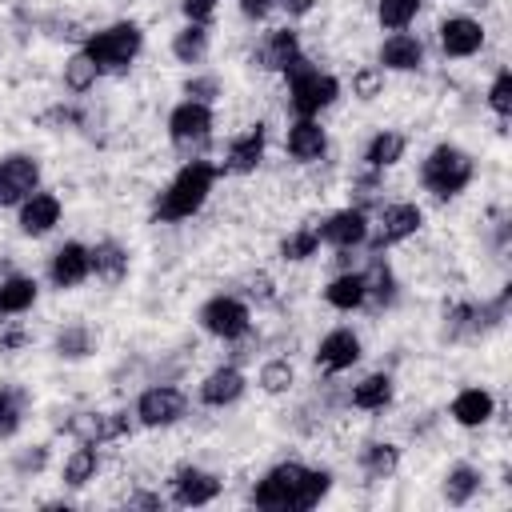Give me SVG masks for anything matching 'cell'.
<instances>
[{"mask_svg": "<svg viewBox=\"0 0 512 512\" xmlns=\"http://www.w3.org/2000/svg\"><path fill=\"white\" fill-rule=\"evenodd\" d=\"M272 8H280V0H240V12H244L248 20H264Z\"/></svg>", "mask_w": 512, "mask_h": 512, "instance_id": "obj_45", "label": "cell"}, {"mask_svg": "<svg viewBox=\"0 0 512 512\" xmlns=\"http://www.w3.org/2000/svg\"><path fill=\"white\" fill-rule=\"evenodd\" d=\"M172 56L180 64H200L208 56V24H192L184 20V28L172 36Z\"/></svg>", "mask_w": 512, "mask_h": 512, "instance_id": "obj_33", "label": "cell"}, {"mask_svg": "<svg viewBox=\"0 0 512 512\" xmlns=\"http://www.w3.org/2000/svg\"><path fill=\"white\" fill-rule=\"evenodd\" d=\"M248 296H252V300H260V304H268V300H272V280H268L264 272L248 276Z\"/></svg>", "mask_w": 512, "mask_h": 512, "instance_id": "obj_44", "label": "cell"}, {"mask_svg": "<svg viewBox=\"0 0 512 512\" xmlns=\"http://www.w3.org/2000/svg\"><path fill=\"white\" fill-rule=\"evenodd\" d=\"M480 480H484V476H480L472 464H452V468L444 472V488H440V492H444L448 504L460 508V504H468V500L480 492Z\"/></svg>", "mask_w": 512, "mask_h": 512, "instance_id": "obj_34", "label": "cell"}, {"mask_svg": "<svg viewBox=\"0 0 512 512\" xmlns=\"http://www.w3.org/2000/svg\"><path fill=\"white\" fill-rule=\"evenodd\" d=\"M40 188V164L24 152L0 160V208H16Z\"/></svg>", "mask_w": 512, "mask_h": 512, "instance_id": "obj_11", "label": "cell"}, {"mask_svg": "<svg viewBox=\"0 0 512 512\" xmlns=\"http://www.w3.org/2000/svg\"><path fill=\"white\" fill-rule=\"evenodd\" d=\"M316 248H320V232H316L312 224H304V228H296V232H288V236L280 240V260L300 264V260L316 256Z\"/></svg>", "mask_w": 512, "mask_h": 512, "instance_id": "obj_37", "label": "cell"}, {"mask_svg": "<svg viewBox=\"0 0 512 512\" xmlns=\"http://www.w3.org/2000/svg\"><path fill=\"white\" fill-rule=\"evenodd\" d=\"M220 496V476L208 472V468H196V464H184L172 472V500L180 508H200V504H212Z\"/></svg>", "mask_w": 512, "mask_h": 512, "instance_id": "obj_15", "label": "cell"}, {"mask_svg": "<svg viewBox=\"0 0 512 512\" xmlns=\"http://www.w3.org/2000/svg\"><path fill=\"white\" fill-rule=\"evenodd\" d=\"M324 300H328L336 312H356V308H364V276L352 272V268L336 272V276L324 284Z\"/></svg>", "mask_w": 512, "mask_h": 512, "instance_id": "obj_26", "label": "cell"}, {"mask_svg": "<svg viewBox=\"0 0 512 512\" xmlns=\"http://www.w3.org/2000/svg\"><path fill=\"white\" fill-rule=\"evenodd\" d=\"M68 428H72L76 440H84V444H112V440L132 436L136 416H128V412H80Z\"/></svg>", "mask_w": 512, "mask_h": 512, "instance_id": "obj_13", "label": "cell"}, {"mask_svg": "<svg viewBox=\"0 0 512 512\" xmlns=\"http://www.w3.org/2000/svg\"><path fill=\"white\" fill-rule=\"evenodd\" d=\"M96 80H100V68L92 64V56H88L84 48L64 60V88H68V92L84 96L88 88H96Z\"/></svg>", "mask_w": 512, "mask_h": 512, "instance_id": "obj_35", "label": "cell"}, {"mask_svg": "<svg viewBox=\"0 0 512 512\" xmlns=\"http://www.w3.org/2000/svg\"><path fill=\"white\" fill-rule=\"evenodd\" d=\"M488 108H492L500 120L512 116V72H508V68H500V72L492 76V84H488Z\"/></svg>", "mask_w": 512, "mask_h": 512, "instance_id": "obj_39", "label": "cell"}, {"mask_svg": "<svg viewBox=\"0 0 512 512\" xmlns=\"http://www.w3.org/2000/svg\"><path fill=\"white\" fill-rule=\"evenodd\" d=\"M168 140L180 148V152H196L212 140V104H200V100H180L172 112H168Z\"/></svg>", "mask_w": 512, "mask_h": 512, "instance_id": "obj_7", "label": "cell"}, {"mask_svg": "<svg viewBox=\"0 0 512 512\" xmlns=\"http://www.w3.org/2000/svg\"><path fill=\"white\" fill-rule=\"evenodd\" d=\"M264 148H268V128L256 120V124H248L240 136H232V140H228L224 164H216V168H220V172H228V176H248V172H256V168H260Z\"/></svg>", "mask_w": 512, "mask_h": 512, "instance_id": "obj_12", "label": "cell"}, {"mask_svg": "<svg viewBox=\"0 0 512 512\" xmlns=\"http://www.w3.org/2000/svg\"><path fill=\"white\" fill-rule=\"evenodd\" d=\"M420 12V0H376V20L388 32H404Z\"/></svg>", "mask_w": 512, "mask_h": 512, "instance_id": "obj_38", "label": "cell"}, {"mask_svg": "<svg viewBox=\"0 0 512 512\" xmlns=\"http://www.w3.org/2000/svg\"><path fill=\"white\" fill-rule=\"evenodd\" d=\"M28 416V392L20 384H0V440L16 436Z\"/></svg>", "mask_w": 512, "mask_h": 512, "instance_id": "obj_32", "label": "cell"}, {"mask_svg": "<svg viewBox=\"0 0 512 512\" xmlns=\"http://www.w3.org/2000/svg\"><path fill=\"white\" fill-rule=\"evenodd\" d=\"M184 412H188V396L180 388H172V384L144 388L140 400H136V408H132V416H136L140 428H172V424L184 420Z\"/></svg>", "mask_w": 512, "mask_h": 512, "instance_id": "obj_8", "label": "cell"}, {"mask_svg": "<svg viewBox=\"0 0 512 512\" xmlns=\"http://www.w3.org/2000/svg\"><path fill=\"white\" fill-rule=\"evenodd\" d=\"M92 276V256H88V248L80 244V240H68V244H60L56 252H52V260H48V280L56 284V288H76V284H84Z\"/></svg>", "mask_w": 512, "mask_h": 512, "instance_id": "obj_17", "label": "cell"}, {"mask_svg": "<svg viewBox=\"0 0 512 512\" xmlns=\"http://www.w3.org/2000/svg\"><path fill=\"white\" fill-rule=\"evenodd\" d=\"M220 168L212 160H184L176 168V176L164 184V192L156 196L152 204V220L160 224H180L188 216H196L204 208V200L212 196V184H216Z\"/></svg>", "mask_w": 512, "mask_h": 512, "instance_id": "obj_2", "label": "cell"}, {"mask_svg": "<svg viewBox=\"0 0 512 512\" xmlns=\"http://www.w3.org/2000/svg\"><path fill=\"white\" fill-rule=\"evenodd\" d=\"M216 8H220V0H180L184 20H192V24H208L216 16Z\"/></svg>", "mask_w": 512, "mask_h": 512, "instance_id": "obj_43", "label": "cell"}, {"mask_svg": "<svg viewBox=\"0 0 512 512\" xmlns=\"http://www.w3.org/2000/svg\"><path fill=\"white\" fill-rule=\"evenodd\" d=\"M292 380H296V372H292V364H288V360H268V364L260 368V388H264L268 396L288 392V388H292Z\"/></svg>", "mask_w": 512, "mask_h": 512, "instance_id": "obj_40", "label": "cell"}, {"mask_svg": "<svg viewBox=\"0 0 512 512\" xmlns=\"http://www.w3.org/2000/svg\"><path fill=\"white\" fill-rule=\"evenodd\" d=\"M328 488H332L328 468H308L300 460H280L256 480L252 504L268 508V512H308L328 496Z\"/></svg>", "mask_w": 512, "mask_h": 512, "instance_id": "obj_1", "label": "cell"}, {"mask_svg": "<svg viewBox=\"0 0 512 512\" xmlns=\"http://www.w3.org/2000/svg\"><path fill=\"white\" fill-rule=\"evenodd\" d=\"M448 412H452V420H456L460 428H480V424H488V420L496 416V400H492L488 388H460V392L452 396Z\"/></svg>", "mask_w": 512, "mask_h": 512, "instance_id": "obj_23", "label": "cell"}, {"mask_svg": "<svg viewBox=\"0 0 512 512\" xmlns=\"http://www.w3.org/2000/svg\"><path fill=\"white\" fill-rule=\"evenodd\" d=\"M284 80H288V108L296 116H320L340 96V80L332 72H320L304 52L284 68Z\"/></svg>", "mask_w": 512, "mask_h": 512, "instance_id": "obj_3", "label": "cell"}, {"mask_svg": "<svg viewBox=\"0 0 512 512\" xmlns=\"http://www.w3.org/2000/svg\"><path fill=\"white\" fill-rule=\"evenodd\" d=\"M468 4H480V8H484V4H488V0H468Z\"/></svg>", "mask_w": 512, "mask_h": 512, "instance_id": "obj_49", "label": "cell"}, {"mask_svg": "<svg viewBox=\"0 0 512 512\" xmlns=\"http://www.w3.org/2000/svg\"><path fill=\"white\" fill-rule=\"evenodd\" d=\"M140 48H144V32H140V24H132V20H116V24L100 28V32H92L88 44H84V52H88L92 64L100 68V76H120V72H128L132 60L140 56Z\"/></svg>", "mask_w": 512, "mask_h": 512, "instance_id": "obj_5", "label": "cell"}, {"mask_svg": "<svg viewBox=\"0 0 512 512\" xmlns=\"http://www.w3.org/2000/svg\"><path fill=\"white\" fill-rule=\"evenodd\" d=\"M420 224H424V212H420L416 204H408V200H396V204H384V208H380L376 224L368 228V240H372L376 252H384V248H392V244L416 236Z\"/></svg>", "mask_w": 512, "mask_h": 512, "instance_id": "obj_9", "label": "cell"}, {"mask_svg": "<svg viewBox=\"0 0 512 512\" xmlns=\"http://www.w3.org/2000/svg\"><path fill=\"white\" fill-rule=\"evenodd\" d=\"M244 388H248L244 372L236 364H220L200 380V404L204 408H228V404H236L244 396Z\"/></svg>", "mask_w": 512, "mask_h": 512, "instance_id": "obj_20", "label": "cell"}, {"mask_svg": "<svg viewBox=\"0 0 512 512\" xmlns=\"http://www.w3.org/2000/svg\"><path fill=\"white\" fill-rule=\"evenodd\" d=\"M36 296H40V284H36L32 276H24V272L4 276V280H0V316H20V312H28V308L36 304Z\"/></svg>", "mask_w": 512, "mask_h": 512, "instance_id": "obj_27", "label": "cell"}, {"mask_svg": "<svg viewBox=\"0 0 512 512\" xmlns=\"http://www.w3.org/2000/svg\"><path fill=\"white\" fill-rule=\"evenodd\" d=\"M60 212H64V204H60V196L56 192H32L28 200H20L16 204V224H20V232L24 236H48L56 224H60Z\"/></svg>", "mask_w": 512, "mask_h": 512, "instance_id": "obj_16", "label": "cell"}, {"mask_svg": "<svg viewBox=\"0 0 512 512\" xmlns=\"http://www.w3.org/2000/svg\"><path fill=\"white\" fill-rule=\"evenodd\" d=\"M296 56H300V36H296V28H272V32H264V40L252 48V60H256L260 68H268V72H284Z\"/></svg>", "mask_w": 512, "mask_h": 512, "instance_id": "obj_21", "label": "cell"}, {"mask_svg": "<svg viewBox=\"0 0 512 512\" xmlns=\"http://www.w3.org/2000/svg\"><path fill=\"white\" fill-rule=\"evenodd\" d=\"M88 256H92V276H100L108 284H120L128 276V252H124V244L100 240V244L88 248Z\"/></svg>", "mask_w": 512, "mask_h": 512, "instance_id": "obj_29", "label": "cell"}, {"mask_svg": "<svg viewBox=\"0 0 512 512\" xmlns=\"http://www.w3.org/2000/svg\"><path fill=\"white\" fill-rule=\"evenodd\" d=\"M376 68H384V72H416L420 64H424V44L412 36V32H392L384 44H380V52H376Z\"/></svg>", "mask_w": 512, "mask_h": 512, "instance_id": "obj_22", "label": "cell"}, {"mask_svg": "<svg viewBox=\"0 0 512 512\" xmlns=\"http://www.w3.org/2000/svg\"><path fill=\"white\" fill-rule=\"evenodd\" d=\"M384 92V68H360L356 76H352V96L356 100H376Z\"/></svg>", "mask_w": 512, "mask_h": 512, "instance_id": "obj_41", "label": "cell"}, {"mask_svg": "<svg viewBox=\"0 0 512 512\" xmlns=\"http://www.w3.org/2000/svg\"><path fill=\"white\" fill-rule=\"evenodd\" d=\"M476 176V160L456 144H436L420 160V184L432 192V200H456Z\"/></svg>", "mask_w": 512, "mask_h": 512, "instance_id": "obj_4", "label": "cell"}, {"mask_svg": "<svg viewBox=\"0 0 512 512\" xmlns=\"http://www.w3.org/2000/svg\"><path fill=\"white\" fill-rule=\"evenodd\" d=\"M368 228H372V220H368V212L364 208H336L316 232H320V240L324 244H332L336 252H352V248H360V244H368Z\"/></svg>", "mask_w": 512, "mask_h": 512, "instance_id": "obj_10", "label": "cell"}, {"mask_svg": "<svg viewBox=\"0 0 512 512\" xmlns=\"http://www.w3.org/2000/svg\"><path fill=\"white\" fill-rule=\"evenodd\" d=\"M316 0H280V8H288V16H308Z\"/></svg>", "mask_w": 512, "mask_h": 512, "instance_id": "obj_48", "label": "cell"}, {"mask_svg": "<svg viewBox=\"0 0 512 512\" xmlns=\"http://www.w3.org/2000/svg\"><path fill=\"white\" fill-rule=\"evenodd\" d=\"M388 404H392V376L388 372H368L360 384H352V408L380 412Z\"/></svg>", "mask_w": 512, "mask_h": 512, "instance_id": "obj_31", "label": "cell"}, {"mask_svg": "<svg viewBox=\"0 0 512 512\" xmlns=\"http://www.w3.org/2000/svg\"><path fill=\"white\" fill-rule=\"evenodd\" d=\"M196 320H200V328H204L208 336H216V340H224V344L244 340V336L252 332V308H248L240 296H228V292L208 296V300L200 304Z\"/></svg>", "mask_w": 512, "mask_h": 512, "instance_id": "obj_6", "label": "cell"}, {"mask_svg": "<svg viewBox=\"0 0 512 512\" xmlns=\"http://www.w3.org/2000/svg\"><path fill=\"white\" fill-rule=\"evenodd\" d=\"M44 460H48V452H44V448H36V452L20 456V460H16V468H20V472H28V468L36 472V468H44Z\"/></svg>", "mask_w": 512, "mask_h": 512, "instance_id": "obj_47", "label": "cell"}, {"mask_svg": "<svg viewBox=\"0 0 512 512\" xmlns=\"http://www.w3.org/2000/svg\"><path fill=\"white\" fill-rule=\"evenodd\" d=\"M360 360V336L352 328H332L320 344H316V368L336 376V372H348L352 364Z\"/></svg>", "mask_w": 512, "mask_h": 512, "instance_id": "obj_18", "label": "cell"}, {"mask_svg": "<svg viewBox=\"0 0 512 512\" xmlns=\"http://www.w3.org/2000/svg\"><path fill=\"white\" fill-rule=\"evenodd\" d=\"M56 356H64V360H84L92 348H96V336H92V328L88 324H68V328H60L56 332Z\"/></svg>", "mask_w": 512, "mask_h": 512, "instance_id": "obj_36", "label": "cell"}, {"mask_svg": "<svg viewBox=\"0 0 512 512\" xmlns=\"http://www.w3.org/2000/svg\"><path fill=\"white\" fill-rule=\"evenodd\" d=\"M24 340H28V332H24V328H8V332L0 336V352H16Z\"/></svg>", "mask_w": 512, "mask_h": 512, "instance_id": "obj_46", "label": "cell"}, {"mask_svg": "<svg viewBox=\"0 0 512 512\" xmlns=\"http://www.w3.org/2000/svg\"><path fill=\"white\" fill-rule=\"evenodd\" d=\"M284 144H288V156H292V160L316 164V160H324V152H328V132H324L320 116H296Z\"/></svg>", "mask_w": 512, "mask_h": 512, "instance_id": "obj_19", "label": "cell"}, {"mask_svg": "<svg viewBox=\"0 0 512 512\" xmlns=\"http://www.w3.org/2000/svg\"><path fill=\"white\" fill-rule=\"evenodd\" d=\"M404 148H408V140H404L400 132L384 128V132H376V136L364 144V168H368V172H384V168H392V164L404 160Z\"/></svg>", "mask_w": 512, "mask_h": 512, "instance_id": "obj_25", "label": "cell"}, {"mask_svg": "<svg viewBox=\"0 0 512 512\" xmlns=\"http://www.w3.org/2000/svg\"><path fill=\"white\" fill-rule=\"evenodd\" d=\"M400 468V448L392 440H368L360 448V472L368 480H388Z\"/></svg>", "mask_w": 512, "mask_h": 512, "instance_id": "obj_30", "label": "cell"}, {"mask_svg": "<svg viewBox=\"0 0 512 512\" xmlns=\"http://www.w3.org/2000/svg\"><path fill=\"white\" fill-rule=\"evenodd\" d=\"M96 472H100V444H84V440H80V448H72V452L64 456L60 480H64L68 488H84L88 480H96Z\"/></svg>", "mask_w": 512, "mask_h": 512, "instance_id": "obj_28", "label": "cell"}, {"mask_svg": "<svg viewBox=\"0 0 512 512\" xmlns=\"http://www.w3.org/2000/svg\"><path fill=\"white\" fill-rule=\"evenodd\" d=\"M360 276H364V304L368 308H392L396 304V288L400 284H396V272H392V264L384 256H372Z\"/></svg>", "mask_w": 512, "mask_h": 512, "instance_id": "obj_24", "label": "cell"}, {"mask_svg": "<svg viewBox=\"0 0 512 512\" xmlns=\"http://www.w3.org/2000/svg\"><path fill=\"white\" fill-rule=\"evenodd\" d=\"M216 96H220V80H216V76H188V80H184V100L212 104Z\"/></svg>", "mask_w": 512, "mask_h": 512, "instance_id": "obj_42", "label": "cell"}, {"mask_svg": "<svg viewBox=\"0 0 512 512\" xmlns=\"http://www.w3.org/2000/svg\"><path fill=\"white\" fill-rule=\"evenodd\" d=\"M436 36H440V52L452 60H468L484 48V24L476 16H448L440 20Z\"/></svg>", "mask_w": 512, "mask_h": 512, "instance_id": "obj_14", "label": "cell"}]
</instances>
